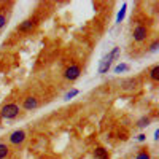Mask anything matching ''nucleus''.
I'll return each instance as SVG.
<instances>
[{"label": "nucleus", "mask_w": 159, "mask_h": 159, "mask_svg": "<svg viewBox=\"0 0 159 159\" xmlns=\"http://www.w3.org/2000/svg\"><path fill=\"white\" fill-rule=\"evenodd\" d=\"M118 54H119V48L115 46L111 52H108L107 56H103L102 61H100V65H99V73H107L108 69H110V65H111V62H113V59H116Z\"/></svg>", "instance_id": "1"}, {"label": "nucleus", "mask_w": 159, "mask_h": 159, "mask_svg": "<svg viewBox=\"0 0 159 159\" xmlns=\"http://www.w3.org/2000/svg\"><path fill=\"white\" fill-rule=\"evenodd\" d=\"M0 115L5 119H13L19 115V107L16 103H7L2 107V110H0Z\"/></svg>", "instance_id": "2"}, {"label": "nucleus", "mask_w": 159, "mask_h": 159, "mask_svg": "<svg viewBox=\"0 0 159 159\" xmlns=\"http://www.w3.org/2000/svg\"><path fill=\"white\" fill-rule=\"evenodd\" d=\"M37 24H38L37 18H30V19H25V21H22V22L19 24L18 30H19V32H30L32 29H35V27H37Z\"/></svg>", "instance_id": "3"}, {"label": "nucleus", "mask_w": 159, "mask_h": 159, "mask_svg": "<svg viewBox=\"0 0 159 159\" xmlns=\"http://www.w3.org/2000/svg\"><path fill=\"white\" fill-rule=\"evenodd\" d=\"M134 40L135 42H143V40H147V37H148V29L145 27V25H137V27L134 29Z\"/></svg>", "instance_id": "4"}, {"label": "nucleus", "mask_w": 159, "mask_h": 159, "mask_svg": "<svg viewBox=\"0 0 159 159\" xmlns=\"http://www.w3.org/2000/svg\"><path fill=\"white\" fill-rule=\"evenodd\" d=\"M80 75H81V67L80 65H70V67L65 70V78L70 80V81H73V80H76Z\"/></svg>", "instance_id": "5"}, {"label": "nucleus", "mask_w": 159, "mask_h": 159, "mask_svg": "<svg viewBox=\"0 0 159 159\" xmlns=\"http://www.w3.org/2000/svg\"><path fill=\"white\" fill-rule=\"evenodd\" d=\"M24 140H25V132L24 130H15L10 135V143H13V145H19Z\"/></svg>", "instance_id": "6"}, {"label": "nucleus", "mask_w": 159, "mask_h": 159, "mask_svg": "<svg viewBox=\"0 0 159 159\" xmlns=\"http://www.w3.org/2000/svg\"><path fill=\"white\" fill-rule=\"evenodd\" d=\"M22 107H24L25 110H34V108H37V107H38V99L34 97V96L25 97L24 102H22Z\"/></svg>", "instance_id": "7"}, {"label": "nucleus", "mask_w": 159, "mask_h": 159, "mask_svg": "<svg viewBox=\"0 0 159 159\" xmlns=\"http://www.w3.org/2000/svg\"><path fill=\"white\" fill-rule=\"evenodd\" d=\"M94 157L96 159H108V151L102 147H97L94 150Z\"/></svg>", "instance_id": "8"}, {"label": "nucleus", "mask_w": 159, "mask_h": 159, "mask_svg": "<svg viewBox=\"0 0 159 159\" xmlns=\"http://www.w3.org/2000/svg\"><path fill=\"white\" fill-rule=\"evenodd\" d=\"M127 70H129V65H127V64H118L116 67L113 69V72H115L116 75L123 73V72H127Z\"/></svg>", "instance_id": "9"}, {"label": "nucleus", "mask_w": 159, "mask_h": 159, "mask_svg": "<svg viewBox=\"0 0 159 159\" xmlns=\"http://www.w3.org/2000/svg\"><path fill=\"white\" fill-rule=\"evenodd\" d=\"M150 78L153 81H157L159 80V65H154V67L150 70Z\"/></svg>", "instance_id": "10"}, {"label": "nucleus", "mask_w": 159, "mask_h": 159, "mask_svg": "<svg viewBox=\"0 0 159 159\" xmlns=\"http://www.w3.org/2000/svg\"><path fill=\"white\" fill-rule=\"evenodd\" d=\"M126 8H127V5L124 3V5L121 7V10H119L118 16H116V22H121V21L124 19V16H126Z\"/></svg>", "instance_id": "11"}, {"label": "nucleus", "mask_w": 159, "mask_h": 159, "mask_svg": "<svg viewBox=\"0 0 159 159\" xmlns=\"http://www.w3.org/2000/svg\"><path fill=\"white\" fill-rule=\"evenodd\" d=\"M8 147L5 143H0V159H3V157H7L8 156Z\"/></svg>", "instance_id": "12"}, {"label": "nucleus", "mask_w": 159, "mask_h": 159, "mask_svg": "<svg viewBox=\"0 0 159 159\" xmlns=\"http://www.w3.org/2000/svg\"><path fill=\"white\" fill-rule=\"evenodd\" d=\"M150 121H151L150 118H147V116H143L142 119H139V123H137V126H139V127H147V126L150 124Z\"/></svg>", "instance_id": "13"}, {"label": "nucleus", "mask_w": 159, "mask_h": 159, "mask_svg": "<svg viewBox=\"0 0 159 159\" xmlns=\"http://www.w3.org/2000/svg\"><path fill=\"white\" fill-rule=\"evenodd\" d=\"M78 92H80L78 89H70V91L67 92V94H65V96H64V100H70L72 97H75V96L78 94Z\"/></svg>", "instance_id": "14"}, {"label": "nucleus", "mask_w": 159, "mask_h": 159, "mask_svg": "<svg viewBox=\"0 0 159 159\" xmlns=\"http://www.w3.org/2000/svg\"><path fill=\"white\" fill-rule=\"evenodd\" d=\"M135 159H150V154H148L147 151H140V153L135 156Z\"/></svg>", "instance_id": "15"}, {"label": "nucleus", "mask_w": 159, "mask_h": 159, "mask_svg": "<svg viewBox=\"0 0 159 159\" xmlns=\"http://www.w3.org/2000/svg\"><path fill=\"white\" fill-rule=\"evenodd\" d=\"M5 24H7V16L5 15H0V29H2Z\"/></svg>", "instance_id": "16"}, {"label": "nucleus", "mask_w": 159, "mask_h": 159, "mask_svg": "<svg viewBox=\"0 0 159 159\" xmlns=\"http://www.w3.org/2000/svg\"><path fill=\"white\" fill-rule=\"evenodd\" d=\"M157 46H159V42H157V40H156V42H153V45L150 46V51H151V52H154V51L157 49Z\"/></svg>", "instance_id": "17"}, {"label": "nucleus", "mask_w": 159, "mask_h": 159, "mask_svg": "<svg viewBox=\"0 0 159 159\" xmlns=\"http://www.w3.org/2000/svg\"><path fill=\"white\" fill-rule=\"evenodd\" d=\"M137 139H139V142H145V139H147V137H145V134H140Z\"/></svg>", "instance_id": "18"}, {"label": "nucleus", "mask_w": 159, "mask_h": 159, "mask_svg": "<svg viewBox=\"0 0 159 159\" xmlns=\"http://www.w3.org/2000/svg\"><path fill=\"white\" fill-rule=\"evenodd\" d=\"M157 139H159V130L154 132V140H157Z\"/></svg>", "instance_id": "19"}]
</instances>
